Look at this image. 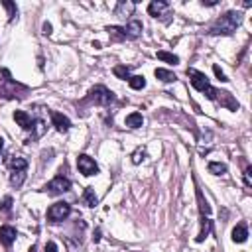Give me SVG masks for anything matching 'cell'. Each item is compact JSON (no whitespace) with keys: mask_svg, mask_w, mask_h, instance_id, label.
Wrapping results in <instances>:
<instances>
[{"mask_svg":"<svg viewBox=\"0 0 252 252\" xmlns=\"http://www.w3.org/2000/svg\"><path fill=\"white\" fill-rule=\"evenodd\" d=\"M69 215H71V205L65 203V201L53 203V205L47 209V219H49L51 222H61V220H65Z\"/></svg>","mask_w":252,"mask_h":252,"instance_id":"obj_5","label":"cell"},{"mask_svg":"<svg viewBox=\"0 0 252 252\" xmlns=\"http://www.w3.org/2000/svg\"><path fill=\"white\" fill-rule=\"evenodd\" d=\"M242 24V14L236 10H230L226 14H222L211 28H209V35H230L236 32V28Z\"/></svg>","mask_w":252,"mask_h":252,"instance_id":"obj_1","label":"cell"},{"mask_svg":"<svg viewBox=\"0 0 252 252\" xmlns=\"http://www.w3.org/2000/svg\"><path fill=\"white\" fill-rule=\"evenodd\" d=\"M142 124H144V118H142L140 112H132V114L126 116V126H130V128H140Z\"/></svg>","mask_w":252,"mask_h":252,"instance_id":"obj_15","label":"cell"},{"mask_svg":"<svg viewBox=\"0 0 252 252\" xmlns=\"http://www.w3.org/2000/svg\"><path fill=\"white\" fill-rule=\"evenodd\" d=\"M91 102L94 104H100V106H108L110 102H114V93L110 89H106L104 85H96L89 91V96H87Z\"/></svg>","mask_w":252,"mask_h":252,"instance_id":"obj_4","label":"cell"},{"mask_svg":"<svg viewBox=\"0 0 252 252\" xmlns=\"http://www.w3.org/2000/svg\"><path fill=\"white\" fill-rule=\"evenodd\" d=\"M209 171L213 175H222V173H226V165L220 163V161H211L209 163Z\"/></svg>","mask_w":252,"mask_h":252,"instance_id":"obj_21","label":"cell"},{"mask_svg":"<svg viewBox=\"0 0 252 252\" xmlns=\"http://www.w3.org/2000/svg\"><path fill=\"white\" fill-rule=\"evenodd\" d=\"M158 55V59H161V61H165V63H179V57L177 55H173V53H167V51H158L156 53Z\"/></svg>","mask_w":252,"mask_h":252,"instance_id":"obj_22","label":"cell"},{"mask_svg":"<svg viewBox=\"0 0 252 252\" xmlns=\"http://www.w3.org/2000/svg\"><path fill=\"white\" fill-rule=\"evenodd\" d=\"M77 167H79V171L83 173V175H94V173H98V165L94 163V159L91 158V156H87V154H81L79 158H77Z\"/></svg>","mask_w":252,"mask_h":252,"instance_id":"obj_7","label":"cell"},{"mask_svg":"<svg viewBox=\"0 0 252 252\" xmlns=\"http://www.w3.org/2000/svg\"><path fill=\"white\" fill-rule=\"evenodd\" d=\"M51 122L57 132H67L71 128V120L67 116H63L61 112H51Z\"/></svg>","mask_w":252,"mask_h":252,"instance_id":"obj_9","label":"cell"},{"mask_svg":"<svg viewBox=\"0 0 252 252\" xmlns=\"http://www.w3.org/2000/svg\"><path fill=\"white\" fill-rule=\"evenodd\" d=\"M14 120H16L24 130H32V128H33L32 116H30L28 112H24V110H16V112H14Z\"/></svg>","mask_w":252,"mask_h":252,"instance_id":"obj_12","label":"cell"},{"mask_svg":"<svg viewBox=\"0 0 252 252\" xmlns=\"http://www.w3.org/2000/svg\"><path fill=\"white\" fill-rule=\"evenodd\" d=\"M128 85H130L132 89L140 91V89H144V87H146V79H144V75H132V77L128 79Z\"/></svg>","mask_w":252,"mask_h":252,"instance_id":"obj_19","label":"cell"},{"mask_svg":"<svg viewBox=\"0 0 252 252\" xmlns=\"http://www.w3.org/2000/svg\"><path fill=\"white\" fill-rule=\"evenodd\" d=\"M209 232H211V220H209L207 217H203V219H201V230H199V234H197V242H203Z\"/></svg>","mask_w":252,"mask_h":252,"instance_id":"obj_17","label":"cell"},{"mask_svg":"<svg viewBox=\"0 0 252 252\" xmlns=\"http://www.w3.org/2000/svg\"><path fill=\"white\" fill-rule=\"evenodd\" d=\"M24 181H26V171H12L10 173V183L14 187H22Z\"/></svg>","mask_w":252,"mask_h":252,"instance_id":"obj_20","label":"cell"},{"mask_svg":"<svg viewBox=\"0 0 252 252\" xmlns=\"http://www.w3.org/2000/svg\"><path fill=\"white\" fill-rule=\"evenodd\" d=\"M2 4H4V8L8 10V16H10V20H14V18H16V14H18L16 6H14L12 2H2Z\"/></svg>","mask_w":252,"mask_h":252,"instance_id":"obj_26","label":"cell"},{"mask_svg":"<svg viewBox=\"0 0 252 252\" xmlns=\"http://www.w3.org/2000/svg\"><path fill=\"white\" fill-rule=\"evenodd\" d=\"M69 189H71V181H69L65 175L53 177V179L43 187V191H47L49 195H61V193H65V191H69Z\"/></svg>","mask_w":252,"mask_h":252,"instance_id":"obj_6","label":"cell"},{"mask_svg":"<svg viewBox=\"0 0 252 252\" xmlns=\"http://www.w3.org/2000/svg\"><path fill=\"white\" fill-rule=\"evenodd\" d=\"M45 252H57V244H55L53 240H49V242L45 244Z\"/></svg>","mask_w":252,"mask_h":252,"instance_id":"obj_30","label":"cell"},{"mask_svg":"<svg viewBox=\"0 0 252 252\" xmlns=\"http://www.w3.org/2000/svg\"><path fill=\"white\" fill-rule=\"evenodd\" d=\"M8 165L12 167V171H26L28 161H26L24 158H10V159H8Z\"/></svg>","mask_w":252,"mask_h":252,"instance_id":"obj_16","label":"cell"},{"mask_svg":"<svg viewBox=\"0 0 252 252\" xmlns=\"http://www.w3.org/2000/svg\"><path fill=\"white\" fill-rule=\"evenodd\" d=\"M144 158H146V152H144L142 148H138V150L132 154V163H140V161H144Z\"/></svg>","mask_w":252,"mask_h":252,"instance_id":"obj_25","label":"cell"},{"mask_svg":"<svg viewBox=\"0 0 252 252\" xmlns=\"http://www.w3.org/2000/svg\"><path fill=\"white\" fill-rule=\"evenodd\" d=\"M213 71H215V75H217V77H219L222 83H224V81H228V79H226V75L220 71V67H219V65H213Z\"/></svg>","mask_w":252,"mask_h":252,"instance_id":"obj_29","label":"cell"},{"mask_svg":"<svg viewBox=\"0 0 252 252\" xmlns=\"http://www.w3.org/2000/svg\"><path fill=\"white\" fill-rule=\"evenodd\" d=\"M2 148H4V140L0 138V152H2Z\"/></svg>","mask_w":252,"mask_h":252,"instance_id":"obj_32","label":"cell"},{"mask_svg":"<svg viewBox=\"0 0 252 252\" xmlns=\"http://www.w3.org/2000/svg\"><path fill=\"white\" fill-rule=\"evenodd\" d=\"M83 201H85V205H87V207H94V205L98 203V199H96V195H94V189H93V187H87V189H85V193H83Z\"/></svg>","mask_w":252,"mask_h":252,"instance_id":"obj_18","label":"cell"},{"mask_svg":"<svg viewBox=\"0 0 252 252\" xmlns=\"http://www.w3.org/2000/svg\"><path fill=\"white\" fill-rule=\"evenodd\" d=\"M167 12H169V4L163 0H154L148 4V14L154 18H163V16H167Z\"/></svg>","mask_w":252,"mask_h":252,"instance_id":"obj_8","label":"cell"},{"mask_svg":"<svg viewBox=\"0 0 252 252\" xmlns=\"http://www.w3.org/2000/svg\"><path fill=\"white\" fill-rule=\"evenodd\" d=\"M187 75L191 77V85H193L199 93H205L207 98L217 100V91H215V87L209 83V79H207L205 73H201V71H197V69H187Z\"/></svg>","mask_w":252,"mask_h":252,"instance_id":"obj_3","label":"cell"},{"mask_svg":"<svg viewBox=\"0 0 252 252\" xmlns=\"http://www.w3.org/2000/svg\"><path fill=\"white\" fill-rule=\"evenodd\" d=\"M244 185H246V187L252 185V167H250V165L244 169Z\"/></svg>","mask_w":252,"mask_h":252,"instance_id":"obj_27","label":"cell"},{"mask_svg":"<svg viewBox=\"0 0 252 252\" xmlns=\"http://www.w3.org/2000/svg\"><path fill=\"white\" fill-rule=\"evenodd\" d=\"M197 199H199V209H201V213H203V215H205V213L209 215V213H211V207H209V203L203 199V193H201L199 189H197Z\"/></svg>","mask_w":252,"mask_h":252,"instance_id":"obj_24","label":"cell"},{"mask_svg":"<svg viewBox=\"0 0 252 252\" xmlns=\"http://www.w3.org/2000/svg\"><path fill=\"white\" fill-rule=\"evenodd\" d=\"M106 32L110 33V37H114V39H136V37H140V33H142V24L138 22V20H132L130 24H126V26H108L106 28Z\"/></svg>","mask_w":252,"mask_h":252,"instance_id":"obj_2","label":"cell"},{"mask_svg":"<svg viewBox=\"0 0 252 252\" xmlns=\"http://www.w3.org/2000/svg\"><path fill=\"white\" fill-rule=\"evenodd\" d=\"M134 10H136V4L134 2H118L116 4V8H114V14L116 16H120V18H126V16H132L134 14Z\"/></svg>","mask_w":252,"mask_h":252,"instance_id":"obj_11","label":"cell"},{"mask_svg":"<svg viewBox=\"0 0 252 252\" xmlns=\"http://www.w3.org/2000/svg\"><path fill=\"white\" fill-rule=\"evenodd\" d=\"M154 75L159 79V81H163V83H175L177 81V77H175V73H171V71H167V69H156L154 71Z\"/></svg>","mask_w":252,"mask_h":252,"instance_id":"obj_14","label":"cell"},{"mask_svg":"<svg viewBox=\"0 0 252 252\" xmlns=\"http://www.w3.org/2000/svg\"><path fill=\"white\" fill-rule=\"evenodd\" d=\"M16 236H18V232H16V228L14 226H2L0 228V242L4 244V246H12L14 244V240H16Z\"/></svg>","mask_w":252,"mask_h":252,"instance_id":"obj_10","label":"cell"},{"mask_svg":"<svg viewBox=\"0 0 252 252\" xmlns=\"http://www.w3.org/2000/svg\"><path fill=\"white\" fill-rule=\"evenodd\" d=\"M246 238H248V228H246L244 222H238V224L232 228V240L240 244V242H246Z\"/></svg>","mask_w":252,"mask_h":252,"instance_id":"obj_13","label":"cell"},{"mask_svg":"<svg viewBox=\"0 0 252 252\" xmlns=\"http://www.w3.org/2000/svg\"><path fill=\"white\" fill-rule=\"evenodd\" d=\"M10 207H12V197H4L2 203H0V209L2 211H10Z\"/></svg>","mask_w":252,"mask_h":252,"instance_id":"obj_28","label":"cell"},{"mask_svg":"<svg viewBox=\"0 0 252 252\" xmlns=\"http://www.w3.org/2000/svg\"><path fill=\"white\" fill-rule=\"evenodd\" d=\"M114 75L118 79H130V69L124 65H118V67H114Z\"/></svg>","mask_w":252,"mask_h":252,"instance_id":"obj_23","label":"cell"},{"mask_svg":"<svg viewBox=\"0 0 252 252\" xmlns=\"http://www.w3.org/2000/svg\"><path fill=\"white\" fill-rule=\"evenodd\" d=\"M43 33H45V35L51 33V26H49V24H43Z\"/></svg>","mask_w":252,"mask_h":252,"instance_id":"obj_31","label":"cell"}]
</instances>
